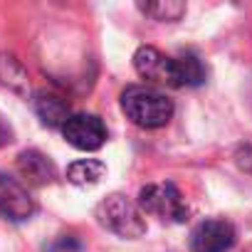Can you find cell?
Segmentation results:
<instances>
[{
  "instance_id": "cell-1",
  "label": "cell",
  "mask_w": 252,
  "mask_h": 252,
  "mask_svg": "<svg viewBox=\"0 0 252 252\" xmlns=\"http://www.w3.org/2000/svg\"><path fill=\"white\" fill-rule=\"evenodd\" d=\"M121 111L141 129H161L173 116V101L146 84H129L121 92Z\"/></svg>"
},
{
  "instance_id": "cell-2",
  "label": "cell",
  "mask_w": 252,
  "mask_h": 252,
  "mask_svg": "<svg viewBox=\"0 0 252 252\" xmlns=\"http://www.w3.org/2000/svg\"><path fill=\"white\" fill-rule=\"evenodd\" d=\"M96 220L101 227L124 240H136L146 232V220L141 208L121 193H111L96 205Z\"/></svg>"
},
{
  "instance_id": "cell-3",
  "label": "cell",
  "mask_w": 252,
  "mask_h": 252,
  "mask_svg": "<svg viewBox=\"0 0 252 252\" xmlns=\"http://www.w3.org/2000/svg\"><path fill=\"white\" fill-rule=\"evenodd\" d=\"M139 208L168 222H183L188 218L186 200L173 183H149L139 190Z\"/></svg>"
},
{
  "instance_id": "cell-4",
  "label": "cell",
  "mask_w": 252,
  "mask_h": 252,
  "mask_svg": "<svg viewBox=\"0 0 252 252\" xmlns=\"http://www.w3.org/2000/svg\"><path fill=\"white\" fill-rule=\"evenodd\" d=\"M134 69L154 84L161 87H173L181 89V72H178V60L166 57L156 47H139L134 55Z\"/></svg>"
},
{
  "instance_id": "cell-5",
  "label": "cell",
  "mask_w": 252,
  "mask_h": 252,
  "mask_svg": "<svg viewBox=\"0 0 252 252\" xmlns=\"http://www.w3.org/2000/svg\"><path fill=\"white\" fill-rule=\"evenodd\" d=\"M62 136L79 151H96L106 141V126L96 114H72L62 126Z\"/></svg>"
},
{
  "instance_id": "cell-6",
  "label": "cell",
  "mask_w": 252,
  "mask_h": 252,
  "mask_svg": "<svg viewBox=\"0 0 252 252\" xmlns=\"http://www.w3.org/2000/svg\"><path fill=\"white\" fill-rule=\"evenodd\" d=\"M232 245H235V227L220 218L198 222L190 235L193 252H227Z\"/></svg>"
},
{
  "instance_id": "cell-7",
  "label": "cell",
  "mask_w": 252,
  "mask_h": 252,
  "mask_svg": "<svg viewBox=\"0 0 252 252\" xmlns=\"http://www.w3.org/2000/svg\"><path fill=\"white\" fill-rule=\"evenodd\" d=\"M32 213H35V203H32L28 188L18 178L0 173V215L13 222H23Z\"/></svg>"
},
{
  "instance_id": "cell-8",
  "label": "cell",
  "mask_w": 252,
  "mask_h": 252,
  "mask_svg": "<svg viewBox=\"0 0 252 252\" xmlns=\"http://www.w3.org/2000/svg\"><path fill=\"white\" fill-rule=\"evenodd\" d=\"M18 171H20V176H23L30 186H47V183H52L55 176H57L55 163H52L45 154H40V151H35V149L23 151V154L18 156Z\"/></svg>"
},
{
  "instance_id": "cell-9",
  "label": "cell",
  "mask_w": 252,
  "mask_h": 252,
  "mask_svg": "<svg viewBox=\"0 0 252 252\" xmlns=\"http://www.w3.org/2000/svg\"><path fill=\"white\" fill-rule=\"evenodd\" d=\"M32 106H35V114L40 116V121H42L45 126H50V129H57V126L62 129L64 121L72 116V114H69V104H67L62 96L50 94V92H37Z\"/></svg>"
},
{
  "instance_id": "cell-10",
  "label": "cell",
  "mask_w": 252,
  "mask_h": 252,
  "mask_svg": "<svg viewBox=\"0 0 252 252\" xmlns=\"http://www.w3.org/2000/svg\"><path fill=\"white\" fill-rule=\"evenodd\" d=\"M106 173V166L96 158H82V161H74L69 168H67V181L79 186V188H87V186H94L104 178Z\"/></svg>"
},
{
  "instance_id": "cell-11",
  "label": "cell",
  "mask_w": 252,
  "mask_h": 252,
  "mask_svg": "<svg viewBox=\"0 0 252 252\" xmlns=\"http://www.w3.org/2000/svg\"><path fill=\"white\" fill-rule=\"evenodd\" d=\"M139 10L158 23H176L186 15V3H181V0H154V3H139Z\"/></svg>"
},
{
  "instance_id": "cell-12",
  "label": "cell",
  "mask_w": 252,
  "mask_h": 252,
  "mask_svg": "<svg viewBox=\"0 0 252 252\" xmlns=\"http://www.w3.org/2000/svg\"><path fill=\"white\" fill-rule=\"evenodd\" d=\"M176 60H178V72H181V87H200L205 82V67L193 52H186Z\"/></svg>"
},
{
  "instance_id": "cell-13",
  "label": "cell",
  "mask_w": 252,
  "mask_h": 252,
  "mask_svg": "<svg viewBox=\"0 0 252 252\" xmlns=\"http://www.w3.org/2000/svg\"><path fill=\"white\" fill-rule=\"evenodd\" d=\"M0 67H5V72H0V84L13 89V92H25L28 74H25V69L20 67V62L15 57L3 55V57H0Z\"/></svg>"
}]
</instances>
